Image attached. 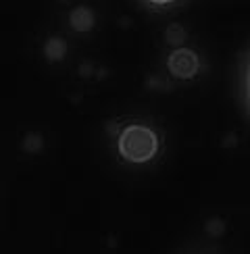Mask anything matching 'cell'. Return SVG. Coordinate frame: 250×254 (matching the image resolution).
Listing matches in <instances>:
<instances>
[{
	"label": "cell",
	"instance_id": "6da1fadb",
	"mask_svg": "<svg viewBox=\"0 0 250 254\" xmlns=\"http://www.w3.org/2000/svg\"><path fill=\"white\" fill-rule=\"evenodd\" d=\"M117 150L127 163L133 165L150 163L156 156V152H159V135L148 125L131 123L119 131Z\"/></svg>",
	"mask_w": 250,
	"mask_h": 254
},
{
	"label": "cell",
	"instance_id": "7a4b0ae2",
	"mask_svg": "<svg viewBox=\"0 0 250 254\" xmlns=\"http://www.w3.org/2000/svg\"><path fill=\"white\" fill-rule=\"evenodd\" d=\"M167 69L175 79L190 81L200 71V59L192 48H173L167 57Z\"/></svg>",
	"mask_w": 250,
	"mask_h": 254
},
{
	"label": "cell",
	"instance_id": "3957f363",
	"mask_svg": "<svg viewBox=\"0 0 250 254\" xmlns=\"http://www.w3.org/2000/svg\"><path fill=\"white\" fill-rule=\"evenodd\" d=\"M69 23H71V27L75 31H79V34H83V31H90L94 27V13L90 8H86V6H77V8L71 10Z\"/></svg>",
	"mask_w": 250,
	"mask_h": 254
},
{
	"label": "cell",
	"instance_id": "277c9868",
	"mask_svg": "<svg viewBox=\"0 0 250 254\" xmlns=\"http://www.w3.org/2000/svg\"><path fill=\"white\" fill-rule=\"evenodd\" d=\"M46 57L50 61H61L65 57V44H62V40L59 38H52L46 42Z\"/></svg>",
	"mask_w": 250,
	"mask_h": 254
},
{
	"label": "cell",
	"instance_id": "5b68a950",
	"mask_svg": "<svg viewBox=\"0 0 250 254\" xmlns=\"http://www.w3.org/2000/svg\"><path fill=\"white\" fill-rule=\"evenodd\" d=\"M167 42H169L171 46H175V48H182V44H184V40H186V31H184V27L182 25H171L169 29H167Z\"/></svg>",
	"mask_w": 250,
	"mask_h": 254
},
{
	"label": "cell",
	"instance_id": "8992f818",
	"mask_svg": "<svg viewBox=\"0 0 250 254\" xmlns=\"http://www.w3.org/2000/svg\"><path fill=\"white\" fill-rule=\"evenodd\" d=\"M175 2H177V0H146V4H150L154 8H165V6H171Z\"/></svg>",
	"mask_w": 250,
	"mask_h": 254
},
{
	"label": "cell",
	"instance_id": "52a82bcc",
	"mask_svg": "<svg viewBox=\"0 0 250 254\" xmlns=\"http://www.w3.org/2000/svg\"><path fill=\"white\" fill-rule=\"evenodd\" d=\"M244 88H246V100H248V107H250V63H248V69H246V83H244Z\"/></svg>",
	"mask_w": 250,
	"mask_h": 254
}]
</instances>
